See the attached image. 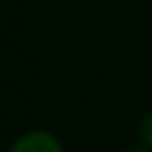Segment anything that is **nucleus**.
Wrapping results in <instances>:
<instances>
[{"label": "nucleus", "instance_id": "nucleus-1", "mask_svg": "<svg viewBox=\"0 0 152 152\" xmlns=\"http://www.w3.org/2000/svg\"><path fill=\"white\" fill-rule=\"evenodd\" d=\"M7 152H64L62 142L50 131H28L19 135Z\"/></svg>", "mask_w": 152, "mask_h": 152}, {"label": "nucleus", "instance_id": "nucleus-2", "mask_svg": "<svg viewBox=\"0 0 152 152\" xmlns=\"http://www.w3.org/2000/svg\"><path fill=\"white\" fill-rule=\"evenodd\" d=\"M140 140L145 142V147L152 150V112H147L140 124Z\"/></svg>", "mask_w": 152, "mask_h": 152}, {"label": "nucleus", "instance_id": "nucleus-3", "mask_svg": "<svg viewBox=\"0 0 152 152\" xmlns=\"http://www.w3.org/2000/svg\"><path fill=\"white\" fill-rule=\"evenodd\" d=\"M124 152H147V150H142V147H131V150H124Z\"/></svg>", "mask_w": 152, "mask_h": 152}]
</instances>
